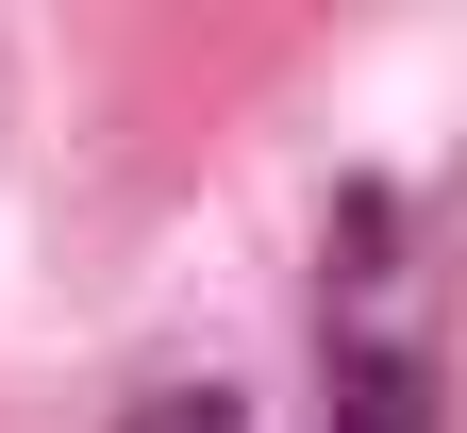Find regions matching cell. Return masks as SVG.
<instances>
[{"mask_svg":"<svg viewBox=\"0 0 467 433\" xmlns=\"http://www.w3.org/2000/svg\"><path fill=\"white\" fill-rule=\"evenodd\" d=\"M384 251H400V217L368 201V217H350V300H334V334H317V433H451L434 350L384 300Z\"/></svg>","mask_w":467,"mask_h":433,"instance_id":"6da1fadb","label":"cell"},{"mask_svg":"<svg viewBox=\"0 0 467 433\" xmlns=\"http://www.w3.org/2000/svg\"><path fill=\"white\" fill-rule=\"evenodd\" d=\"M117 433H251V400H234V384H167V400H134Z\"/></svg>","mask_w":467,"mask_h":433,"instance_id":"7a4b0ae2","label":"cell"}]
</instances>
